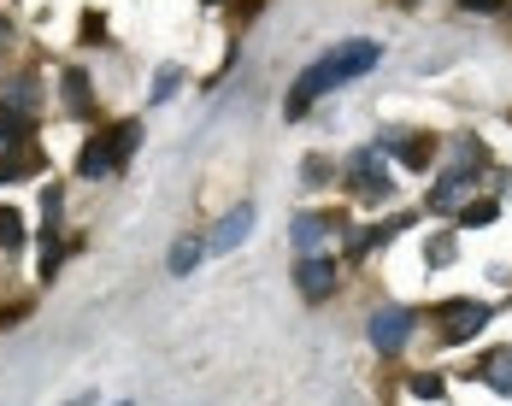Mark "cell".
Returning a JSON list of instances; mask_svg holds the SVG:
<instances>
[{
  "mask_svg": "<svg viewBox=\"0 0 512 406\" xmlns=\"http://www.w3.org/2000/svg\"><path fill=\"white\" fill-rule=\"evenodd\" d=\"M377 59H383V48L365 42V36L342 42V48H330L318 65H307V71L295 77V89L283 95V118H307L312 101H324L330 89H342V83H354V77H365V71H377Z\"/></svg>",
  "mask_w": 512,
  "mask_h": 406,
  "instance_id": "cell-1",
  "label": "cell"
},
{
  "mask_svg": "<svg viewBox=\"0 0 512 406\" xmlns=\"http://www.w3.org/2000/svg\"><path fill=\"white\" fill-rule=\"evenodd\" d=\"M136 142H142V124H136V118H124V124L101 130L95 142H83V153H77V177H89V183H106V177H118V171L130 165Z\"/></svg>",
  "mask_w": 512,
  "mask_h": 406,
  "instance_id": "cell-2",
  "label": "cell"
},
{
  "mask_svg": "<svg viewBox=\"0 0 512 406\" xmlns=\"http://www.w3.org/2000/svg\"><path fill=\"white\" fill-rule=\"evenodd\" d=\"M412 330H418V312H407V306H377L371 324H365V336H371L377 354H401Z\"/></svg>",
  "mask_w": 512,
  "mask_h": 406,
  "instance_id": "cell-3",
  "label": "cell"
},
{
  "mask_svg": "<svg viewBox=\"0 0 512 406\" xmlns=\"http://www.w3.org/2000/svg\"><path fill=\"white\" fill-rule=\"evenodd\" d=\"M436 318H442V324H436V336L454 348V342H471V336L495 318V306H489V301H448Z\"/></svg>",
  "mask_w": 512,
  "mask_h": 406,
  "instance_id": "cell-4",
  "label": "cell"
},
{
  "mask_svg": "<svg viewBox=\"0 0 512 406\" xmlns=\"http://www.w3.org/2000/svg\"><path fill=\"white\" fill-rule=\"evenodd\" d=\"M471 189H477V171H471V165H454V171H442V183L424 195V212H454L460 201H471Z\"/></svg>",
  "mask_w": 512,
  "mask_h": 406,
  "instance_id": "cell-5",
  "label": "cell"
},
{
  "mask_svg": "<svg viewBox=\"0 0 512 406\" xmlns=\"http://www.w3.org/2000/svg\"><path fill=\"white\" fill-rule=\"evenodd\" d=\"M295 289H301L307 301H324V295L336 289V259L330 254H301L295 259Z\"/></svg>",
  "mask_w": 512,
  "mask_h": 406,
  "instance_id": "cell-6",
  "label": "cell"
},
{
  "mask_svg": "<svg viewBox=\"0 0 512 406\" xmlns=\"http://www.w3.org/2000/svg\"><path fill=\"white\" fill-rule=\"evenodd\" d=\"M371 148H377V153H395L407 171H424V165L436 159V142H430V136H401V130H383Z\"/></svg>",
  "mask_w": 512,
  "mask_h": 406,
  "instance_id": "cell-7",
  "label": "cell"
},
{
  "mask_svg": "<svg viewBox=\"0 0 512 406\" xmlns=\"http://www.w3.org/2000/svg\"><path fill=\"white\" fill-rule=\"evenodd\" d=\"M248 230H254V201H242L236 212L218 218V230L206 236V254H230L236 242H248Z\"/></svg>",
  "mask_w": 512,
  "mask_h": 406,
  "instance_id": "cell-8",
  "label": "cell"
},
{
  "mask_svg": "<svg viewBox=\"0 0 512 406\" xmlns=\"http://www.w3.org/2000/svg\"><path fill=\"white\" fill-rule=\"evenodd\" d=\"M336 230H342V218H336V212H301L289 236H295V248H301V254H318Z\"/></svg>",
  "mask_w": 512,
  "mask_h": 406,
  "instance_id": "cell-9",
  "label": "cell"
},
{
  "mask_svg": "<svg viewBox=\"0 0 512 406\" xmlns=\"http://www.w3.org/2000/svg\"><path fill=\"white\" fill-rule=\"evenodd\" d=\"M42 101V89H36V77H12L6 89H0V112H12V118H30Z\"/></svg>",
  "mask_w": 512,
  "mask_h": 406,
  "instance_id": "cell-10",
  "label": "cell"
},
{
  "mask_svg": "<svg viewBox=\"0 0 512 406\" xmlns=\"http://www.w3.org/2000/svg\"><path fill=\"white\" fill-rule=\"evenodd\" d=\"M59 95H65V112L71 118H95V95H89V77L83 71H65L59 77Z\"/></svg>",
  "mask_w": 512,
  "mask_h": 406,
  "instance_id": "cell-11",
  "label": "cell"
},
{
  "mask_svg": "<svg viewBox=\"0 0 512 406\" xmlns=\"http://www.w3.org/2000/svg\"><path fill=\"white\" fill-rule=\"evenodd\" d=\"M42 171V153L36 148H0V183H24Z\"/></svg>",
  "mask_w": 512,
  "mask_h": 406,
  "instance_id": "cell-12",
  "label": "cell"
},
{
  "mask_svg": "<svg viewBox=\"0 0 512 406\" xmlns=\"http://www.w3.org/2000/svg\"><path fill=\"white\" fill-rule=\"evenodd\" d=\"M495 395H512V348H495V354H483V365H471Z\"/></svg>",
  "mask_w": 512,
  "mask_h": 406,
  "instance_id": "cell-13",
  "label": "cell"
},
{
  "mask_svg": "<svg viewBox=\"0 0 512 406\" xmlns=\"http://www.w3.org/2000/svg\"><path fill=\"white\" fill-rule=\"evenodd\" d=\"M201 254H206V236H177V242H171V259H165L171 277H189V271L201 265Z\"/></svg>",
  "mask_w": 512,
  "mask_h": 406,
  "instance_id": "cell-14",
  "label": "cell"
},
{
  "mask_svg": "<svg viewBox=\"0 0 512 406\" xmlns=\"http://www.w3.org/2000/svg\"><path fill=\"white\" fill-rule=\"evenodd\" d=\"M495 218H501V201H465L460 206V230H483Z\"/></svg>",
  "mask_w": 512,
  "mask_h": 406,
  "instance_id": "cell-15",
  "label": "cell"
},
{
  "mask_svg": "<svg viewBox=\"0 0 512 406\" xmlns=\"http://www.w3.org/2000/svg\"><path fill=\"white\" fill-rule=\"evenodd\" d=\"M24 248V218L12 206H0V254H18Z\"/></svg>",
  "mask_w": 512,
  "mask_h": 406,
  "instance_id": "cell-16",
  "label": "cell"
},
{
  "mask_svg": "<svg viewBox=\"0 0 512 406\" xmlns=\"http://www.w3.org/2000/svg\"><path fill=\"white\" fill-rule=\"evenodd\" d=\"M301 183H307V189H324V183H330V159H324V153H307V165H301Z\"/></svg>",
  "mask_w": 512,
  "mask_h": 406,
  "instance_id": "cell-17",
  "label": "cell"
},
{
  "mask_svg": "<svg viewBox=\"0 0 512 406\" xmlns=\"http://www.w3.org/2000/svg\"><path fill=\"white\" fill-rule=\"evenodd\" d=\"M177 89H183V71H177V65H159V77H154V101H171Z\"/></svg>",
  "mask_w": 512,
  "mask_h": 406,
  "instance_id": "cell-18",
  "label": "cell"
},
{
  "mask_svg": "<svg viewBox=\"0 0 512 406\" xmlns=\"http://www.w3.org/2000/svg\"><path fill=\"white\" fill-rule=\"evenodd\" d=\"M454 148H460V165H471V171H477V165H489V148H483L477 136H460Z\"/></svg>",
  "mask_w": 512,
  "mask_h": 406,
  "instance_id": "cell-19",
  "label": "cell"
},
{
  "mask_svg": "<svg viewBox=\"0 0 512 406\" xmlns=\"http://www.w3.org/2000/svg\"><path fill=\"white\" fill-rule=\"evenodd\" d=\"M454 259V236H430L424 242V265H448Z\"/></svg>",
  "mask_w": 512,
  "mask_h": 406,
  "instance_id": "cell-20",
  "label": "cell"
},
{
  "mask_svg": "<svg viewBox=\"0 0 512 406\" xmlns=\"http://www.w3.org/2000/svg\"><path fill=\"white\" fill-rule=\"evenodd\" d=\"M412 395H418V401H436V395H442V377H436V371H418V377H412Z\"/></svg>",
  "mask_w": 512,
  "mask_h": 406,
  "instance_id": "cell-21",
  "label": "cell"
},
{
  "mask_svg": "<svg viewBox=\"0 0 512 406\" xmlns=\"http://www.w3.org/2000/svg\"><path fill=\"white\" fill-rule=\"evenodd\" d=\"M83 42H106V18H101V12H89V18H83Z\"/></svg>",
  "mask_w": 512,
  "mask_h": 406,
  "instance_id": "cell-22",
  "label": "cell"
},
{
  "mask_svg": "<svg viewBox=\"0 0 512 406\" xmlns=\"http://www.w3.org/2000/svg\"><path fill=\"white\" fill-rule=\"evenodd\" d=\"M460 6H471V12H501V0H460Z\"/></svg>",
  "mask_w": 512,
  "mask_h": 406,
  "instance_id": "cell-23",
  "label": "cell"
},
{
  "mask_svg": "<svg viewBox=\"0 0 512 406\" xmlns=\"http://www.w3.org/2000/svg\"><path fill=\"white\" fill-rule=\"evenodd\" d=\"M206 6H218V0H206Z\"/></svg>",
  "mask_w": 512,
  "mask_h": 406,
  "instance_id": "cell-24",
  "label": "cell"
}]
</instances>
